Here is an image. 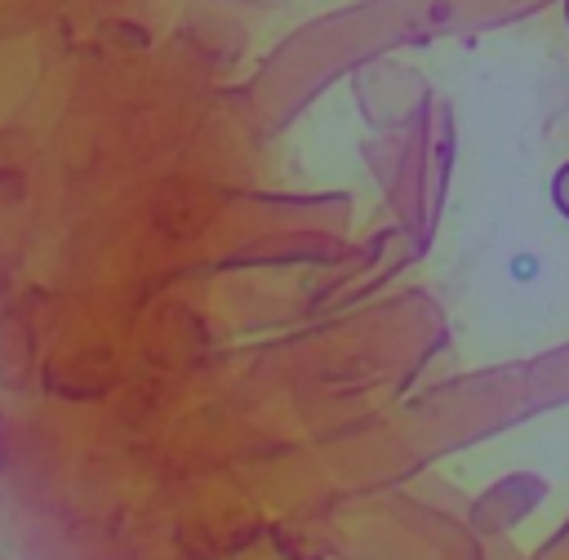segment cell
I'll return each mask as SVG.
<instances>
[{"instance_id": "1", "label": "cell", "mask_w": 569, "mask_h": 560, "mask_svg": "<svg viewBox=\"0 0 569 560\" xmlns=\"http://www.w3.org/2000/svg\"><path fill=\"white\" fill-rule=\"evenodd\" d=\"M551 200H556V209L569 218V164L556 169V178H551Z\"/></svg>"}, {"instance_id": "2", "label": "cell", "mask_w": 569, "mask_h": 560, "mask_svg": "<svg viewBox=\"0 0 569 560\" xmlns=\"http://www.w3.org/2000/svg\"><path fill=\"white\" fill-rule=\"evenodd\" d=\"M565 18H569V0H565Z\"/></svg>"}]
</instances>
